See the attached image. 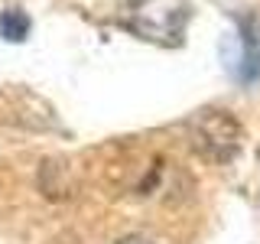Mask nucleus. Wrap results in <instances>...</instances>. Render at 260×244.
Segmentation results:
<instances>
[{
    "label": "nucleus",
    "instance_id": "obj_2",
    "mask_svg": "<svg viewBox=\"0 0 260 244\" xmlns=\"http://www.w3.org/2000/svg\"><path fill=\"white\" fill-rule=\"evenodd\" d=\"M238 36H241V59H238V75L241 85H257L260 81V10H247L238 16Z\"/></svg>",
    "mask_w": 260,
    "mask_h": 244
},
{
    "label": "nucleus",
    "instance_id": "obj_3",
    "mask_svg": "<svg viewBox=\"0 0 260 244\" xmlns=\"http://www.w3.org/2000/svg\"><path fill=\"white\" fill-rule=\"evenodd\" d=\"M29 13L20 10V7H7L4 13H0V36L7 39V43H23V39L29 36Z\"/></svg>",
    "mask_w": 260,
    "mask_h": 244
},
{
    "label": "nucleus",
    "instance_id": "obj_1",
    "mask_svg": "<svg viewBox=\"0 0 260 244\" xmlns=\"http://www.w3.org/2000/svg\"><path fill=\"white\" fill-rule=\"evenodd\" d=\"M189 140L192 150L199 157H205L208 163H231L241 153L244 127L238 124V117L231 111L208 108L189 120Z\"/></svg>",
    "mask_w": 260,
    "mask_h": 244
},
{
    "label": "nucleus",
    "instance_id": "obj_4",
    "mask_svg": "<svg viewBox=\"0 0 260 244\" xmlns=\"http://www.w3.org/2000/svg\"><path fill=\"white\" fill-rule=\"evenodd\" d=\"M120 244H153V241H146V238H137V234H130V238H124Z\"/></svg>",
    "mask_w": 260,
    "mask_h": 244
}]
</instances>
